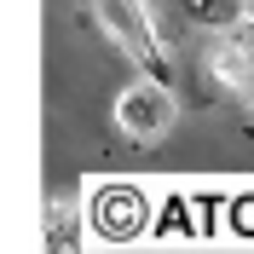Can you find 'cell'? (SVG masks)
<instances>
[{
    "instance_id": "6da1fadb",
    "label": "cell",
    "mask_w": 254,
    "mask_h": 254,
    "mask_svg": "<svg viewBox=\"0 0 254 254\" xmlns=\"http://www.w3.org/2000/svg\"><path fill=\"white\" fill-rule=\"evenodd\" d=\"M87 12L122 58H133L144 75H156L174 87V64H168V41H162V23L150 12V0H87Z\"/></svg>"
},
{
    "instance_id": "7a4b0ae2",
    "label": "cell",
    "mask_w": 254,
    "mask_h": 254,
    "mask_svg": "<svg viewBox=\"0 0 254 254\" xmlns=\"http://www.w3.org/2000/svg\"><path fill=\"white\" fill-rule=\"evenodd\" d=\"M174 116H179L174 87H168V81H156V75L133 81V87L116 98V127H122L127 139H162V133L174 127Z\"/></svg>"
},
{
    "instance_id": "3957f363",
    "label": "cell",
    "mask_w": 254,
    "mask_h": 254,
    "mask_svg": "<svg viewBox=\"0 0 254 254\" xmlns=\"http://www.w3.org/2000/svg\"><path fill=\"white\" fill-rule=\"evenodd\" d=\"M150 12L174 35H231L254 12V0H150Z\"/></svg>"
},
{
    "instance_id": "277c9868",
    "label": "cell",
    "mask_w": 254,
    "mask_h": 254,
    "mask_svg": "<svg viewBox=\"0 0 254 254\" xmlns=\"http://www.w3.org/2000/svg\"><path fill=\"white\" fill-rule=\"evenodd\" d=\"M93 237V208H81L75 190H58L47 202V254H87Z\"/></svg>"
},
{
    "instance_id": "5b68a950",
    "label": "cell",
    "mask_w": 254,
    "mask_h": 254,
    "mask_svg": "<svg viewBox=\"0 0 254 254\" xmlns=\"http://www.w3.org/2000/svg\"><path fill=\"white\" fill-rule=\"evenodd\" d=\"M139 225H144V202H139V190H133V185H110V190H98V196H93V231H98V237L133 243V237H139Z\"/></svg>"
},
{
    "instance_id": "8992f818",
    "label": "cell",
    "mask_w": 254,
    "mask_h": 254,
    "mask_svg": "<svg viewBox=\"0 0 254 254\" xmlns=\"http://www.w3.org/2000/svg\"><path fill=\"white\" fill-rule=\"evenodd\" d=\"M208 69H214L220 87H231V93L254 110V52H243L237 41H220V47L208 52Z\"/></svg>"
},
{
    "instance_id": "52a82bcc",
    "label": "cell",
    "mask_w": 254,
    "mask_h": 254,
    "mask_svg": "<svg viewBox=\"0 0 254 254\" xmlns=\"http://www.w3.org/2000/svg\"><path fill=\"white\" fill-rule=\"evenodd\" d=\"M225 41H237V47H243V52H254V12H249V17H243L237 29L225 35Z\"/></svg>"
}]
</instances>
